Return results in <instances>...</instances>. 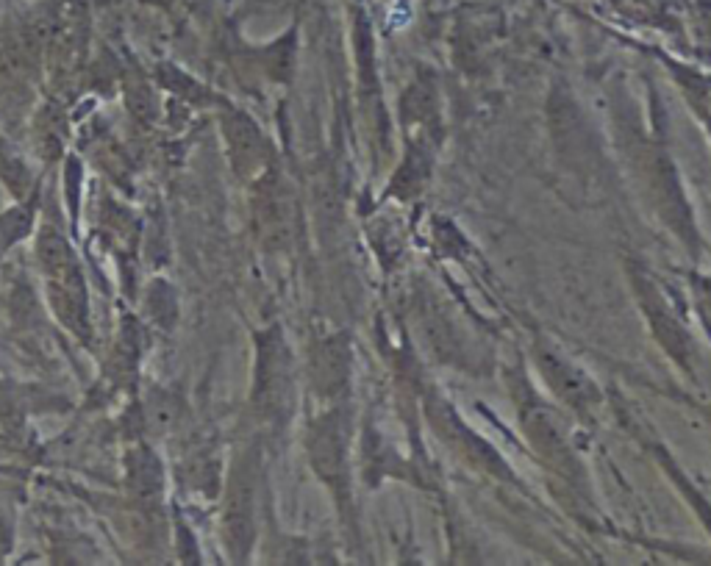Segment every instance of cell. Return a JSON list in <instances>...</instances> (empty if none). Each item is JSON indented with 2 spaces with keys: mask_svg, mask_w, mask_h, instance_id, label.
Masks as SVG:
<instances>
[{
  "mask_svg": "<svg viewBox=\"0 0 711 566\" xmlns=\"http://www.w3.org/2000/svg\"><path fill=\"white\" fill-rule=\"evenodd\" d=\"M131 486L139 497H159L162 492V467L159 458L148 453L145 447L134 453V467H131Z\"/></svg>",
  "mask_w": 711,
  "mask_h": 566,
  "instance_id": "6da1fadb",
  "label": "cell"
},
{
  "mask_svg": "<svg viewBox=\"0 0 711 566\" xmlns=\"http://www.w3.org/2000/svg\"><path fill=\"white\" fill-rule=\"evenodd\" d=\"M31 228V209H14L0 217V253L14 245Z\"/></svg>",
  "mask_w": 711,
  "mask_h": 566,
  "instance_id": "7a4b0ae2",
  "label": "cell"
},
{
  "mask_svg": "<svg viewBox=\"0 0 711 566\" xmlns=\"http://www.w3.org/2000/svg\"><path fill=\"white\" fill-rule=\"evenodd\" d=\"M12 406H14L12 397H9V392H6V389L0 386V417H6V414L12 411Z\"/></svg>",
  "mask_w": 711,
  "mask_h": 566,
  "instance_id": "277c9868",
  "label": "cell"
},
{
  "mask_svg": "<svg viewBox=\"0 0 711 566\" xmlns=\"http://www.w3.org/2000/svg\"><path fill=\"white\" fill-rule=\"evenodd\" d=\"M128 103H131V109L137 111L142 120H150V117H153V98H150V92L145 87L131 89Z\"/></svg>",
  "mask_w": 711,
  "mask_h": 566,
  "instance_id": "3957f363",
  "label": "cell"
}]
</instances>
